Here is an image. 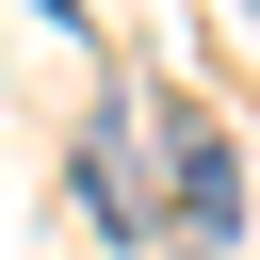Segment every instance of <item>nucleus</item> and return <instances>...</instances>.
I'll list each match as a JSON object with an SVG mask.
<instances>
[{"instance_id": "obj_1", "label": "nucleus", "mask_w": 260, "mask_h": 260, "mask_svg": "<svg viewBox=\"0 0 260 260\" xmlns=\"http://www.w3.org/2000/svg\"><path fill=\"white\" fill-rule=\"evenodd\" d=\"M162 162H179L162 211H179L195 244H228V228H244V162H228V130H211V114H162Z\"/></svg>"}, {"instance_id": "obj_2", "label": "nucleus", "mask_w": 260, "mask_h": 260, "mask_svg": "<svg viewBox=\"0 0 260 260\" xmlns=\"http://www.w3.org/2000/svg\"><path fill=\"white\" fill-rule=\"evenodd\" d=\"M32 16H49V32H81V0H32Z\"/></svg>"}]
</instances>
